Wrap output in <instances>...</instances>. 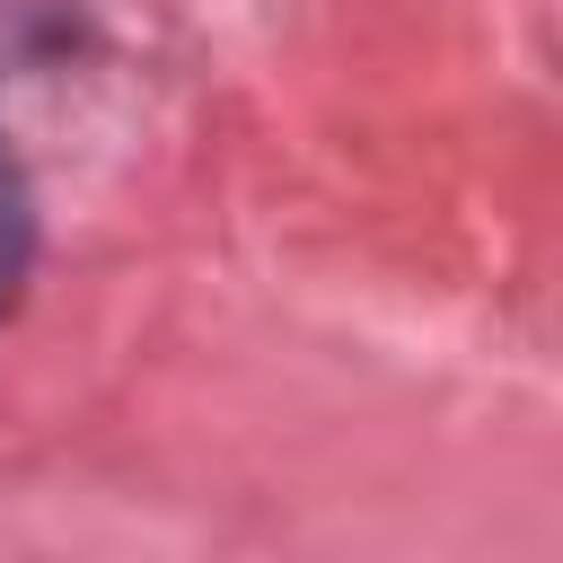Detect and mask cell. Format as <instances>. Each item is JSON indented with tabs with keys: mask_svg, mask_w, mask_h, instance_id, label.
<instances>
[{
	"mask_svg": "<svg viewBox=\"0 0 563 563\" xmlns=\"http://www.w3.org/2000/svg\"><path fill=\"white\" fill-rule=\"evenodd\" d=\"M26 264H35V194H26V167H18L9 141H0V308L18 299Z\"/></svg>",
	"mask_w": 563,
	"mask_h": 563,
	"instance_id": "obj_1",
	"label": "cell"
}]
</instances>
